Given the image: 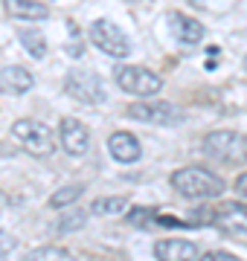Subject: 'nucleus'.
Segmentation results:
<instances>
[{
	"label": "nucleus",
	"instance_id": "1a4fd4ad",
	"mask_svg": "<svg viewBox=\"0 0 247 261\" xmlns=\"http://www.w3.org/2000/svg\"><path fill=\"white\" fill-rule=\"evenodd\" d=\"M58 137H61V148H64L67 154H73V157H82V154L90 148V130H87L79 119H73V116L61 119Z\"/></svg>",
	"mask_w": 247,
	"mask_h": 261
},
{
	"label": "nucleus",
	"instance_id": "5701e85b",
	"mask_svg": "<svg viewBox=\"0 0 247 261\" xmlns=\"http://www.w3.org/2000/svg\"><path fill=\"white\" fill-rule=\"evenodd\" d=\"M244 70H247V56H244Z\"/></svg>",
	"mask_w": 247,
	"mask_h": 261
},
{
	"label": "nucleus",
	"instance_id": "6e6552de",
	"mask_svg": "<svg viewBox=\"0 0 247 261\" xmlns=\"http://www.w3.org/2000/svg\"><path fill=\"white\" fill-rule=\"evenodd\" d=\"M125 113L137 122H145V125H178V122H183V111L171 102H137Z\"/></svg>",
	"mask_w": 247,
	"mask_h": 261
},
{
	"label": "nucleus",
	"instance_id": "b1692460",
	"mask_svg": "<svg viewBox=\"0 0 247 261\" xmlns=\"http://www.w3.org/2000/svg\"><path fill=\"white\" fill-rule=\"evenodd\" d=\"M131 3H134V0H131Z\"/></svg>",
	"mask_w": 247,
	"mask_h": 261
},
{
	"label": "nucleus",
	"instance_id": "9d476101",
	"mask_svg": "<svg viewBox=\"0 0 247 261\" xmlns=\"http://www.w3.org/2000/svg\"><path fill=\"white\" fill-rule=\"evenodd\" d=\"M154 255L157 261H198V244L186 241V238H163L154 244Z\"/></svg>",
	"mask_w": 247,
	"mask_h": 261
},
{
	"label": "nucleus",
	"instance_id": "ddd939ff",
	"mask_svg": "<svg viewBox=\"0 0 247 261\" xmlns=\"http://www.w3.org/2000/svg\"><path fill=\"white\" fill-rule=\"evenodd\" d=\"M29 87H32L29 70H23V67H3L0 70V93L18 96V93H27Z\"/></svg>",
	"mask_w": 247,
	"mask_h": 261
},
{
	"label": "nucleus",
	"instance_id": "9b49d317",
	"mask_svg": "<svg viewBox=\"0 0 247 261\" xmlns=\"http://www.w3.org/2000/svg\"><path fill=\"white\" fill-rule=\"evenodd\" d=\"M108 151H111V157L116 163L128 166V163L140 160V140L134 134H128V130H116V134L108 137Z\"/></svg>",
	"mask_w": 247,
	"mask_h": 261
},
{
	"label": "nucleus",
	"instance_id": "20e7f679",
	"mask_svg": "<svg viewBox=\"0 0 247 261\" xmlns=\"http://www.w3.org/2000/svg\"><path fill=\"white\" fill-rule=\"evenodd\" d=\"M201 221L209 226H218L221 232H227V235H241V238H247V206L238 203V200L212 206L209 212L201 215Z\"/></svg>",
	"mask_w": 247,
	"mask_h": 261
},
{
	"label": "nucleus",
	"instance_id": "6ab92c4d",
	"mask_svg": "<svg viewBox=\"0 0 247 261\" xmlns=\"http://www.w3.org/2000/svg\"><path fill=\"white\" fill-rule=\"evenodd\" d=\"M128 221H131L134 226H140V229H149V226L154 224V212L152 209H134V212L128 215Z\"/></svg>",
	"mask_w": 247,
	"mask_h": 261
},
{
	"label": "nucleus",
	"instance_id": "2eb2a0df",
	"mask_svg": "<svg viewBox=\"0 0 247 261\" xmlns=\"http://www.w3.org/2000/svg\"><path fill=\"white\" fill-rule=\"evenodd\" d=\"M82 195H85V186H82V183H70V186H61L58 192H53L50 206H53V209H64V206H73Z\"/></svg>",
	"mask_w": 247,
	"mask_h": 261
},
{
	"label": "nucleus",
	"instance_id": "a211bd4d",
	"mask_svg": "<svg viewBox=\"0 0 247 261\" xmlns=\"http://www.w3.org/2000/svg\"><path fill=\"white\" fill-rule=\"evenodd\" d=\"M20 44L27 47V53L32 58H41L47 53V41H44V35H41L38 29H23L20 32Z\"/></svg>",
	"mask_w": 247,
	"mask_h": 261
},
{
	"label": "nucleus",
	"instance_id": "aec40b11",
	"mask_svg": "<svg viewBox=\"0 0 247 261\" xmlns=\"http://www.w3.org/2000/svg\"><path fill=\"white\" fill-rule=\"evenodd\" d=\"M85 224V215L79 212V215H67V218H61L56 224V229L58 232H73V229H79V226Z\"/></svg>",
	"mask_w": 247,
	"mask_h": 261
},
{
	"label": "nucleus",
	"instance_id": "dca6fc26",
	"mask_svg": "<svg viewBox=\"0 0 247 261\" xmlns=\"http://www.w3.org/2000/svg\"><path fill=\"white\" fill-rule=\"evenodd\" d=\"M125 206H128V197H122V195H116V197H99V200H93L90 212L99 215V218H108V215H122Z\"/></svg>",
	"mask_w": 247,
	"mask_h": 261
},
{
	"label": "nucleus",
	"instance_id": "f257e3e1",
	"mask_svg": "<svg viewBox=\"0 0 247 261\" xmlns=\"http://www.w3.org/2000/svg\"><path fill=\"white\" fill-rule=\"evenodd\" d=\"M171 186L175 192L183 197H192V200H204V197H218L227 183L218 177V174H212L207 168L201 166H186V168H178L175 174H171Z\"/></svg>",
	"mask_w": 247,
	"mask_h": 261
},
{
	"label": "nucleus",
	"instance_id": "0eeeda50",
	"mask_svg": "<svg viewBox=\"0 0 247 261\" xmlns=\"http://www.w3.org/2000/svg\"><path fill=\"white\" fill-rule=\"evenodd\" d=\"M67 93L73 96V99H79V102H85V105H99L105 99V84L102 79L96 73H90V70H70L67 73Z\"/></svg>",
	"mask_w": 247,
	"mask_h": 261
},
{
	"label": "nucleus",
	"instance_id": "412c9836",
	"mask_svg": "<svg viewBox=\"0 0 247 261\" xmlns=\"http://www.w3.org/2000/svg\"><path fill=\"white\" fill-rule=\"evenodd\" d=\"M198 261H241V258H236V255H230V252H224V250H209V252H204Z\"/></svg>",
	"mask_w": 247,
	"mask_h": 261
},
{
	"label": "nucleus",
	"instance_id": "f8f14e48",
	"mask_svg": "<svg viewBox=\"0 0 247 261\" xmlns=\"http://www.w3.org/2000/svg\"><path fill=\"white\" fill-rule=\"evenodd\" d=\"M169 27H171V35L178 38L181 44H186V47L198 44L201 38L207 35L204 23H201V20H195V18H186V15H171Z\"/></svg>",
	"mask_w": 247,
	"mask_h": 261
},
{
	"label": "nucleus",
	"instance_id": "f3484780",
	"mask_svg": "<svg viewBox=\"0 0 247 261\" xmlns=\"http://www.w3.org/2000/svg\"><path fill=\"white\" fill-rule=\"evenodd\" d=\"M23 261H76V255H70L61 247H41V250H32L23 255Z\"/></svg>",
	"mask_w": 247,
	"mask_h": 261
},
{
	"label": "nucleus",
	"instance_id": "f03ea898",
	"mask_svg": "<svg viewBox=\"0 0 247 261\" xmlns=\"http://www.w3.org/2000/svg\"><path fill=\"white\" fill-rule=\"evenodd\" d=\"M12 137L20 148L32 157H50L56 151V137L53 130L38 119H18L12 125Z\"/></svg>",
	"mask_w": 247,
	"mask_h": 261
},
{
	"label": "nucleus",
	"instance_id": "4468645a",
	"mask_svg": "<svg viewBox=\"0 0 247 261\" xmlns=\"http://www.w3.org/2000/svg\"><path fill=\"white\" fill-rule=\"evenodd\" d=\"M3 6H6V15L15 20H44L50 15L47 6L35 0H3Z\"/></svg>",
	"mask_w": 247,
	"mask_h": 261
},
{
	"label": "nucleus",
	"instance_id": "7ed1b4c3",
	"mask_svg": "<svg viewBox=\"0 0 247 261\" xmlns=\"http://www.w3.org/2000/svg\"><path fill=\"white\" fill-rule=\"evenodd\" d=\"M116 84L119 90H125L128 96H137V99H152L163 90V79L145 67H119L116 73Z\"/></svg>",
	"mask_w": 247,
	"mask_h": 261
},
{
	"label": "nucleus",
	"instance_id": "423d86ee",
	"mask_svg": "<svg viewBox=\"0 0 247 261\" xmlns=\"http://www.w3.org/2000/svg\"><path fill=\"white\" fill-rule=\"evenodd\" d=\"M90 41L102 49L105 56H114V58H125L131 53V41L122 29L111 23V20H93L90 23Z\"/></svg>",
	"mask_w": 247,
	"mask_h": 261
},
{
	"label": "nucleus",
	"instance_id": "4be33fe9",
	"mask_svg": "<svg viewBox=\"0 0 247 261\" xmlns=\"http://www.w3.org/2000/svg\"><path fill=\"white\" fill-rule=\"evenodd\" d=\"M236 192H238V195H241V197L247 200V171L236 177Z\"/></svg>",
	"mask_w": 247,
	"mask_h": 261
},
{
	"label": "nucleus",
	"instance_id": "39448f33",
	"mask_svg": "<svg viewBox=\"0 0 247 261\" xmlns=\"http://www.w3.org/2000/svg\"><path fill=\"white\" fill-rule=\"evenodd\" d=\"M204 151L218 163H241L247 157V140L241 134H230V130H215L204 140Z\"/></svg>",
	"mask_w": 247,
	"mask_h": 261
}]
</instances>
